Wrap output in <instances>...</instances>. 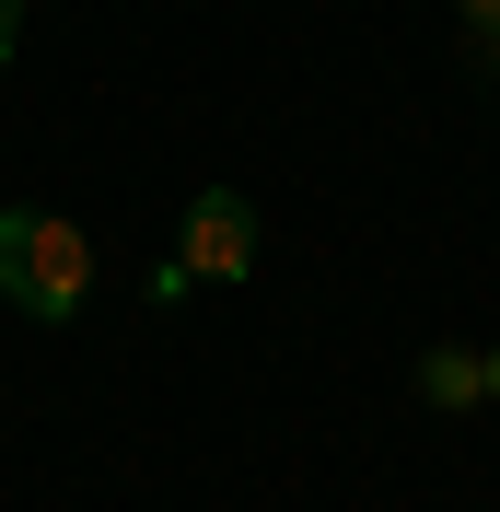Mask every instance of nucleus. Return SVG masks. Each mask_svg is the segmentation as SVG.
Returning <instances> with one entry per match:
<instances>
[{"label": "nucleus", "mask_w": 500, "mask_h": 512, "mask_svg": "<svg viewBox=\"0 0 500 512\" xmlns=\"http://www.w3.org/2000/svg\"><path fill=\"white\" fill-rule=\"evenodd\" d=\"M0 291H12L35 326L82 315V303H94V233L59 222V210H0Z\"/></svg>", "instance_id": "1"}, {"label": "nucleus", "mask_w": 500, "mask_h": 512, "mask_svg": "<svg viewBox=\"0 0 500 512\" xmlns=\"http://www.w3.org/2000/svg\"><path fill=\"white\" fill-rule=\"evenodd\" d=\"M175 268H187V280H245V268H256V210L233 187L187 198V245H175Z\"/></svg>", "instance_id": "2"}, {"label": "nucleus", "mask_w": 500, "mask_h": 512, "mask_svg": "<svg viewBox=\"0 0 500 512\" xmlns=\"http://www.w3.org/2000/svg\"><path fill=\"white\" fill-rule=\"evenodd\" d=\"M419 396L431 408H489V350H431L419 361Z\"/></svg>", "instance_id": "3"}, {"label": "nucleus", "mask_w": 500, "mask_h": 512, "mask_svg": "<svg viewBox=\"0 0 500 512\" xmlns=\"http://www.w3.org/2000/svg\"><path fill=\"white\" fill-rule=\"evenodd\" d=\"M454 24H466L477 59H500V0H454Z\"/></svg>", "instance_id": "4"}, {"label": "nucleus", "mask_w": 500, "mask_h": 512, "mask_svg": "<svg viewBox=\"0 0 500 512\" xmlns=\"http://www.w3.org/2000/svg\"><path fill=\"white\" fill-rule=\"evenodd\" d=\"M12 35H24V0H0V59H12Z\"/></svg>", "instance_id": "5"}, {"label": "nucleus", "mask_w": 500, "mask_h": 512, "mask_svg": "<svg viewBox=\"0 0 500 512\" xmlns=\"http://www.w3.org/2000/svg\"><path fill=\"white\" fill-rule=\"evenodd\" d=\"M489 408H500V350H489Z\"/></svg>", "instance_id": "6"}]
</instances>
